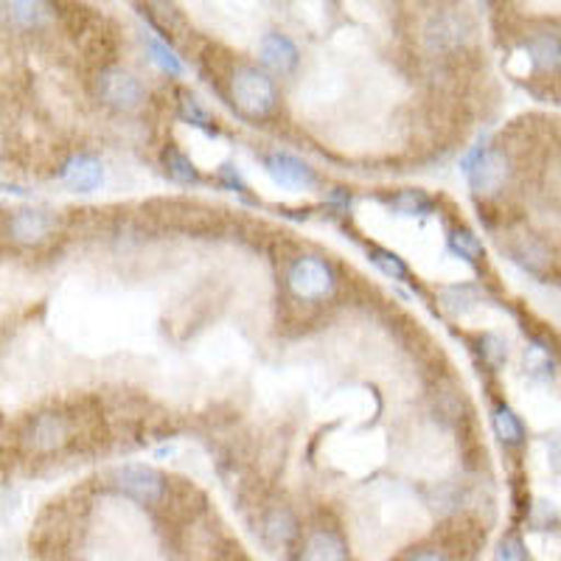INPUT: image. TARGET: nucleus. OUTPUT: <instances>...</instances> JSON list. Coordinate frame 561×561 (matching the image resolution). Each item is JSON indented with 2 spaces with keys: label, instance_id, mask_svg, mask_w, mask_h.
I'll list each match as a JSON object with an SVG mask.
<instances>
[{
  "label": "nucleus",
  "instance_id": "obj_17",
  "mask_svg": "<svg viewBox=\"0 0 561 561\" xmlns=\"http://www.w3.org/2000/svg\"><path fill=\"white\" fill-rule=\"evenodd\" d=\"M553 354H550V348H545L542 343H530L528 348H525V370H528L530 377L539 379V382H548L550 377H553Z\"/></svg>",
  "mask_w": 561,
  "mask_h": 561
},
{
  "label": "nucleus",
  "instance_id": "obj_18",
  "mask_svg": "<svg viewBox=\"0 0 561 561\" xmlns=\"http://www.w3.org/2000/svg\"><path fill=\"white\" fill-rule=\"evenodd\" d=\"M449 250L469 264H478L480 259H483V242L474 237L472 230L466 228H455L453 233H449Z\"/></svg>",
  "mask_w": 561,
  "mask_h": 561
},
{
  "label": "nucleus",
  "instance_id": "obj_28",
  "mask_svg": "<svg viewBox=\"0 0 561 561\" xmlns=\"http://www.w3.org/2000/svg\"><path fill=\"white\" fill-rule=\"evenodd\" d=\"M180 115H183L185 122H192L194 127L210 129V115L199 107V102L194 96H183V102H180Z\"/></svg>",
  "mask_w": 561,
  "mask_h": 561
},
{
  "label": "nucleus",
  "instance_id": "obj_20",
  "mask_svg": "<svg viewBox=\"0 0 561 561\" xmlns=\"http://www.w3.org/2000/svg\"><path fill=\"white\" fill-rule=\"evenodd\" d=\"M370 262L377 264V267L382 270V273L388 275V278H393V280H404L410 275L408 264H404L402 259H399V255H396V253H390V250L370 248Z\"/></svg>",
  "mask_w": 561,
  "mask_h": 561
},
{
  "label": "nucleus",
  "instance_id": "obj_27",
  "mask_svg": "<svg viewBox=\"0 0 561 561\" xmlns=\"http://www.w3.org/2000/svg\"><path fill=\"white\" fill-rule=\"evenodd\" d=\"M208 561H250V556L244 553L242 545L233 542V539H219L210 550Z\"/></svg>",
  "mask_w": 561,
  "mask_h": 561
},
{
  "label": "nucleus",
  "instance_id": "obj_14",
  "mask_svg": "<svg viewBox=\"0 0 561 561\" xmlns=\"http://www.w3.org/2000/svg\"><path fill=\"white\" fill-rule=\"evenodd\" d=\"M259 57H262L264 68L275 70V73H293L295 65H298V48L284 34L270 32L259 43Z\"/></svg>",
  "mask_w": 561,
  "mask_h": 561
},
{
  "label": "nucleus",
  "instance_id": "obj_29",
  "mask_svg": "<svg viewBox=\"0 0 561 561\" xmlns=\"http://www.w3.org/2000/svg\"><path fill=\"white\" fill-rule=\"evenodd\" d=\"M408 561H449L447 553H440V550H415V553L408 556Z\"/></svg>",
  "mask_w": 561,
  "mask_h": 561
},
{
  "label": "nucleus",
  "instance_id": "obj_21",
  "mask_svg": "<svg viewBox=\"0 0 561 561\" xmlns=\"http://www.w3.org/2000/svg\"><path fill=\"white\" fill-rule=\"evenodd\" d=\"M3 9L9 12V18H12L14 26H23V28H34L39 20L45 18L43 3H7Z\"/></svg>",
  "mask_w": 561,
  "mask_h": 561
},
{
  "label": "nucleus",
  "instance_id": "obj_1",
  "mask_svg": "<svg viewBox=\"0 0 561 561\" xmlns=\"http://www.w3.org/2000/svg\"><path fill=\"white\" fill-rule=\"evenodd\" d=\"M230 99L248 118H267L278 104L273 79L253 65H242L230 73Z\"/></svg>",
  "mask_w": 561,
  "mask_h": 561
},
{
  "label": "nucleus",
  "instance_id": "obj_24",
  "mask_svg": "<svg viewBox=\"0 0 561 561\" xmlns=\"http://www.w3.org/2000/svg\"><path fill=\"white\" fill-rule=\"evenodd\" d=\"M478 289L474 287H447L444 289V307L449 309V312H469V309L474 307V300H469V295H474Z\"/></svg>",
  "mask_w": 561,
  "mask_h": 561
},
{
  "label": "nucleus",
  "instance_id": "obj_25",
  "mask_svg": "<svg viewBox=\"0 0 561 561\" xmlns=\"http://www.w3.org/2000/svg\"><path fill=\"white\" fill-rule=\"evenodd\" d=\"M480 345H483V359L485 365H491V368H500V365L505 363V357H508V348H505V340L497 337V334H485V337H480Z\"/></svg>",
  "mask_w": 561,
  "mask_h": 561
},
{
  "label": "nucleus",
  "instance_id": "obj_6",
  "mask_svg": "<svg viewBox=\"0 0 561 561\" xmlns=\"http://www.w3.org/2000/svg\"><path fill=\"white\" fill-rule=\"evenodd\" d=\"M99 96L115 110H135L144 102V88L138 79L124 68H104L99 73Z\"/></svg>",
  "mask_w": 561,
  "mask_h": 561
},
{
  "label": "nucleus",
  "instance_id": "obj_19",
  "mask_svg": "<svg viewBox=\"0 0 561 561\" xmlns=\"http://www.w3.org/2000/svg\"><path fill=\"white\" fill-rule=\"evenodd\" d=\"M163 167H167L169 178H174L178 183H197V167L192 163V158L185 152H180L178 147L163 149Z\"/></svg>",
  "mask_w": 561,
  "mask_h": 561
},
{
  "label": "nucleus",
  "instance_id": "obj_7",
  "mask_svg": "<svg viewBox=\"0 0 561 561\" xmlns=\"http://www.w3.org/2000/svg\"><path fill=\"white\" fill-rule=\"evenodd\" d=\"M511 174V163L505 158L503 149H483L478 154L472 167H469V183H472L474 194H483V197H491L497 194L505 185Z\"/></svg>",
  "mask_w": 561,
  "mask_h": 561
},
{
  "label": "nucleus",
  "instance_id": "obj_23",
  "mask_svg": "<svg viewBox=\"0 0 561 561\" xmlns=\"http://www.w3.org/2000/svg\"><path fill=\"white\" fill-rule=\"evenodd\" d=\"M393 205L402 210V214H408V217H415V214H424V210L433 208V199L424 192H402L393 199Z\"/></svg>",
  "mask_w": 561,
  "mask_h": 561
},
{
  "label": "nucleus",
  "instance_id": "obj_11",
  "mask_svg": "<svg viewBox=\"0 0 561 561\" xmlns=\"http://www.w3.org/2000/svg\"><path fill=\"white\" fill-rule=\"evenodd\" d=\"M54 217L48 210H39V208H23V210H14L12 217H9L7 228L12 233V239L23 244H34V242H43L48 233L54 230Z\"/></svg>",
  "mask_w": 561,
  "mask_h": 561
},
{
  "label": "nucleus",
  "instance_id": "obj_9",
  "mask_svg": "<svg viewBox=\"0 0 561 561\" xmlns=\"http://www.w3.org/2000/svg\"><path fill=\"white\" fill-rule=\"evenodd\" d=\"M59 180L68 185L70 192L77 194H90L96 192L99 185L104 180V169H102V160L93 158L88 152H79L68 160L59 172Z\"/></svg>",
  "mask_w": 561,
  "mask_h": 561
},
{
  "label": "nucleus",
  "instance_id": "obj_13",
  "mask_svg": "<svg viewBox=\"0 0 561 561\" xmlns=\"http://www.w3.org/2000/svg\"><path fill=\"white\" fill-rule=\"evenodd\" d=\"M525 54L530 65L542 73L561 70V34L556 32H534L525 37Z\"/></svg>",
  "mask_w": 561,
  "mask_h": 561
},
{
  "label": "nucleus",
  "instance_id": "obj_3",
  "mask_svg": "<svg viewBox=\"0 0 561 561\" xmlns=\"http://www.w3.org/2000/svg\"><path fill=\"white\" fill-rule=\"evenodd\" d=\"M77 438V427H73V419L68 413H37L26 421L23 427V447L28 453H57V449H65L70 440Z\"/></svg>",
  "mask_w": 561,
  "mask_h": 561
},
{
  "label": "nucleus",
  "instance_id": "obj_26",
  "mask_svg": "<svg viewBox=\"0 0 561 561\" xmlns=\"http://www.w3.org/2000/svg\"><path fill=\"white\" fill-rule=\"evenodd\" d=\"M494 561H528V550H525V542L517 534L503 536V542L497 545V553H494Z\"/></svg>",
  "mask_w": 561,
  "mask_h": 561
},
{
  "label": "nucleus",
  "instance_id": "obj_8",
  "mask_svg": "<svg viewBox=\"0 0 561 561\" xmlns=\"http://www.w3.org/2000/svg\"><path fill=\"white\" fill-rule=\"evenodd\" d=\"M298 561H351L348 545H345L343 534L329 525H314L309 534L304 536L298 550Z\"/></svg>",
  "mask_w": 561,
  "mask_h": 561
},
{
  "label": "nucleus",
  "instance_id": "obj_15",
  "mask_svg": "<svg viewBox=\"0 0 561 561\" xmlns=\"http://www.w3.org/2000/svg\"><path fill=\"white\" fill-rule=\"evenodd\" d=\"M491 424H494L497 438L508 444V447H519L525 440V424L508 404H497V408L491 410Z\"/></svg>",
  "mask_w": 561,
  "mask_h": 561
},
{
  "label": "nucleus",
  "instance_id": "obj_16",
  "mask_svg": "<svg viewBox=\"0 0 561 561\" xmlns=\"http://www.w3.org/2000/svg\"><path fill=\"white\" fill-rule=\"evenodd\" d=\"M511 255H514L523 267L534 270V273H539V270L550 264L548 248H545L542 242H536V239H528V237L517 239V244L511 248Z\"/></svg>",
  "mask_w": 561,
  "mask_h": 561
},
{
  "label": "nucleus",
  "instance_id": "obj_22",
  "mask_svg": "<svg viewBox=\"0 0 561 561\" xmlns=\"http://www.w3.org/2000/svg\"><path fill=\"white\" fill-rule=\"evenodd\" d=\"M147 45H149V54H152L154 62L167 70V73H172V77H180V73H183V65H180V59L174 57V51L169 48L167 43H160V39L149 37Z\"/></svg>",
  "mask_w": 561,
  "mask_h": 561
},
{
  "label": "nucleus",
  "instance_id": "obj_12",
  "mask_svg": "<svg viewBox=\"0 0 561 561\" xmlns=\"http://www.w3.org/2000/svg\"><path fill=\"white\" fill-rule=\"evenodd\" d=\"M300 525L287 505H273L262 517V539L270 548H289L298 539Z\"/></svg>",
  "mask_w": 561,
  "mask_h": 561
},
{
  "label": "nucleus",
  "instance_id": "obj_10",
  "mask_svg": "<svg viewBox=\"0 0 561 561\" xmlns=\"http://www.w3.org/2000/svg\"><path fill=\"white\" fill-rule=\"evenodd\" d=\"M264 167L267 174L284 188H312L314 185V172L309 169V163H304L300 158L287 152H273L264 158Z\"/></svg>",
  "mask_w": 561,
  "mask_h": 561
},
{
  "label": "nucleus",
  "instance_id": "obj_2",
  "mask_svg": "<svg viewBox=\"0 0 561 561\" xmlns=\"http://www.w3.org/2000/svg\"><path fill=\"white\" fill-rule=\"evenodd\" d=\"M334 270L320 255H298L287 270V287L298 300L318 304L334 293Z\"/></svg>",
  "mask_w": 561,
  "mask_h": 561
},
{
  "label": "nucleus",
  "instance_id": "obj_4",
  "mask_svg": "<svg viewBox=\"0 0 561 561\" xmlns=\"http://www.w3.org/2000/svg\"><path fill=\"white\" fill-rule=\"evenodd\" d=\"M113 485L140 505H160L169 494L167 478L144 463H124L113 472Z\"/></svg>",
  "mask_w": 561,
  "mask_h": 561
},
{
  "label": "nucleus",
  "instance_id": "obj_5",
  "mask_svg": "<svg viewBox=\"0 0 561 561\" xmlns=\"http://www.w3.org/2000/svg\"><path fill=\"white\" fill-rule=\"evenodd\" d=\"M469 37H472V23L463 12H455V9H440L424 26V45L433 54L460 51Z\"/></svg>",
  "mask_w": 561,
  "mask_h": 561
}]
</instances>
